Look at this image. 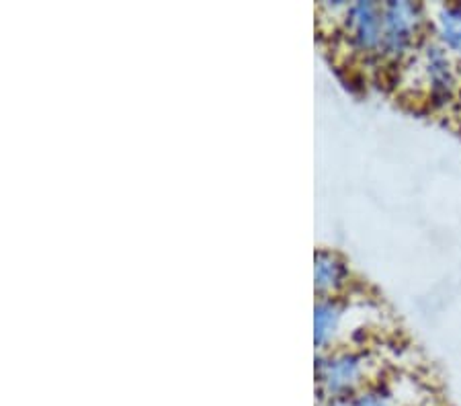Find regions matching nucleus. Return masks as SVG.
<instances>
[{"mask_svg":"<svg viewBox=\"0 0 461 406\" xmlns=\"http://www.w3.org/2000/svg\"><path fill=\"white\" fill-rule=\"evenodd\" d=\"M351 406H396L390 392L379 388H363L351 398Z\"/></svg>","mask_w":461,"mask_h":406,"instance_id":"obj_2","label":"nucleus"},{"mask_svg":"<svg viewBox=\"0 0 461 406\" xmlns=\"http://www.w3.org/2000/svg\"><path fill=\"white\" fill-rule=\"evenodd\" d=\"M438 29H441L443 41L447 43L456 54L461 56V6H445L441 17H438Z\"/></svg>","mask_w":461,"mask_h":406,"instance_id":"obj_1","label":"nucleus"}]
</instances>
